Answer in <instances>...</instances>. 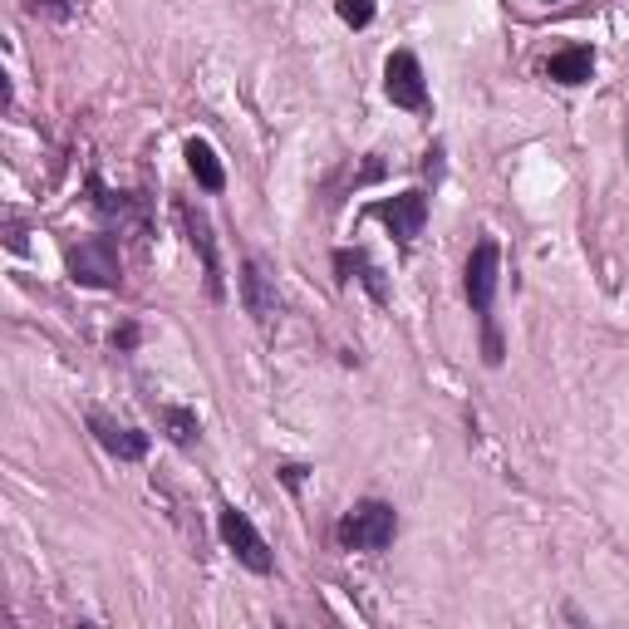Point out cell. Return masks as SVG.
<instances>
[{"mask_svg":"<svg viewBox=\"0 0 629 629\" xmlns=\"http://www.w3.org/2000/svg\"><path fill=\"white\" fill-rule=\"evenodd\" d=\"M334 536H340L344 550H383V546H393V536H399V517H393L389 501H373V497L354 501V507L340 517Z\"/></svg>","mask_w":629,"mask_h":629,"instance_id":"1","label":"cell"},{"mask_svg":"<svg viewBox=\"0 0 629 629\" xmlns=\"http://www.w3.org/2000/svg\"><path fill=\"white\" fill-rule=\"evenodd\" d=\"M64 265H69V281L88 285V290H114L123 281V261H118V246L108 236H88V241L69 246Z\"/></svg>","mask_w":629,"mask_h":629,"instance_id":"2","label":"cell"},{"mask_svg":"<svg viewBox=\"0 0 629 629\" xmlns=\"http://www.w3.org/2000/svg\"><path fill=\"white\" fill-rule=\"evenodd\" d=\"M216 531H222V541L232 546V556L241 560L246 570H256V575H271L275 556H271V546H265L261 531L251 526V517H246V511L222 507V511H216Z\"/></svg>","mask_w":629,"mask_h":629,"instance_id":"3","label":"cell"},{"mask_svg":"<svg viewBox=\"0 0 629 629\" xmlns=\"http://www.w3.org/2000/svg\"><path fill=\"white\" fill-rule=\"evenodd\" d=\"M383 94H389L393 108H408V114H423V108H428V79H423L418 55L393 49L389 64H383Z\"/></svg>","mask_w":629,"mask_h":629,"instance_id":"4","label":"cell"},{"mask_svg":"<svg viewBox=\"0 0 629 629\" xmlns=\"http://www.w3.org/2000/svg\"><path fill=\"white\" fill-rule=\"evenodd\" d=\"M369 216H379V222L393 232V241H399V246H413L423 236V222H428V197L413 187V192H399V197H383V202H373Z\"/></svg>","mask_w":629,"mask_h":629,"instance_id":"5","label":"cell"},{"mask_svg":"<svg viewBox=\"0 0 629 629\" xmlns=\"http://www.w3.org/2000/svg\"><path fill=\"white\" fill-rule=\"evenodd\" d=\"M497 275H501V251L491 236H482L467 256V300L477 314H491V300H497Z\"/></svg>","mask_w":629,"mask_h":629,"instance_id":"6","label":"cell"},{"mask_svg":"<svg viewBox=\"0 0 629 629\" xmlns=\"http://www.w3.org/2000/svg\"><path fill=\"white\" fill-rule=\"evenodd\" d=\"M177 216H182V226H187V241H192V251L202 256V271H206V295H212V300H226V285H222V261H216V241H212V222H206V216L197 212L192 202H177Z\"/></svg>","mask_w":629,"mask_h":629,"instance_id":"7","label":"cell"},{"mask_svg":"<svg viewBox=\"0 0 629 629\" xmlns=\"http://www.w3.org/2000/svg\"><path fill=\"white\" fill-rule=\"evenodd\" d=\"M88 432L98 438V448L104 452H114L118 462H138V458H147V432H138V428H123V423H114L108 413H88Z\"/></svg>","mask_w":629,"mask_h":629,"instance_id":"8","label":"cell"},{"mask_svg":"<svg viewBox=\"0 0 629 629\" xmlns=\"http://www.w3.org/2000/svg\"><path fill=\"white\" fill-rule=\"evenodd\" d=\"M241 305H246V314H251L256 324H271L275 320V310H281V300H275V281L265 275V265L256 261H241Z\"/></svg>","mask_w":629,"mask_h":629,"instance_id":"9","label":"cell"},{"mask_svg":"<svg viewBox=\"0 0 629 629\" xmlns=\"http://www.w3.org/2000/svg\"><path fill=\"white\" fill-rule=\"evenodd\" d=\"M334 271H340V281L359 275V285L373 295V305H389V281H383V271L369 261V251H334Z\"/></svg>","mask_w":629,"mask_h":629,"instance_id":"10","label":"cell"},{"mask_svg":"<svg viewBox=\"0 0 629 629\" xmlns=\"http://www.w3.org/2000/svg\"><path fill=\"white\" fill-rule=\"evenodd\" d=\"M182 157H187V173L197 177V187H202V192H222V187H226L222 157H216V147L206 143V138H187Z\"/></svg>","mask_w":629,"mask_h":629,"instance_id":"11","label":"cell"},{"mask_svg":"<svg viewBox=\"0 0 629 629\" xmlns=\"http://www.w3.org/2000/svg\"><path fill=\"white\" fill-rule=\"evenodd\" d=\"M546 74L556 79V84H585V79L595 74V49H590V45H570V49H560V55H550Z\"/></svg>","mask_w":629,"mask_h":629,"instance_id":"12","label":"cell"},{"mask_svg":"<svg viewBox=\"0 0 629 629\" xmlns=\"http://www.w3.org/2000/svg\"><path fill=\"white\" fill-rule=\"evenodd\" d=\"M157 423L167 428V438L177 442V448H187V442H197V432H202V423H197V413L187 408H157Z\"/></svg>","mask_w":629,"mask_h":629,"instance_id":"13","label":"cell"},{"mask_svg":"<svg viewBox=\"0 0 629 629\" xmlns=\"http://www.w3.org/2000/svg\"><path fill=\"white\" fill-rule=\"evenodd\" d=\"M373 10H379V0H340V20L354 29H364L373 20Z\"/></svg>","mask_w":629,"mask_h":629,"instance_id":"14","label":"cell"},{"mask_svg":"<svg viewBox=\"0 0 629 629\" xmlns=\"http://www.w3.org/2000/svg\"><path fill=\"white\" fill-rule=\"evenodd\" d=\"M25 5L35 10V15L39 10H45V15H69V0H25Z\"/></svg>","mask_w":629,"mask_h":629,"instance_id":"15","label":"cell"},{"mask_svg":"<svg viewBox=\"0 0 629 629\" xmlns=\"http://www.w3.org/2000/svg\"><path fill=\"white\" fill-rule=\"evenodd\" d=\"M5 246H10L15 256L25 251V226H20V222H10V226H5Z\"/></svg>","mask_w":629,"mask_h":629,"instance_id":"16","label":"cell"},{"mask_svg":"<svg viewBox=\"0 0 629 629\" xmlns=\"http://www.w3.org/2000/svg\"><path fill=\"white\" fill-rule=\"evenodd\" d=\"M281 482H285V487H300V482H305V467H295V462H290V467H281Z\"/></svg>","mask_w":629,"mask_h":629,"instance_id":"17","label":"cell"},{"mask_svg":"<svg viewBox=\"0 0 629 629\" xmlns=\"http://www.w3.org/2000/svg\"><path fill=\"white\" fill-rule=\"evenodd\" d=\"M114 344H118V349H133V344H138V330H133V324H123V330L114 334Z\"/></svg>","mask_w":629,"mask_h":629,"instance_id":"18","label":"cell"}]
</instances>
